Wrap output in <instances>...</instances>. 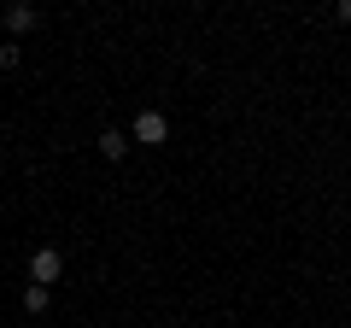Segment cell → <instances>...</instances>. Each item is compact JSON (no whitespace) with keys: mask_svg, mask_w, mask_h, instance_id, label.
<instances>
[{"mask_svg":"<svg viewBox=\"0 0 351 328\" xmlns=\"http://www.w3.org/2000/svg\"><path fill=\"white\" fill-rule=\"evenodd\" d=\"M29 276H36V288H47V281H59V253H53V246H41V253L29 258Z\"/></svg>","mask_w":351,"mask_h":328,"instance_id":"cell-1","label":"cell"},{"mask_svg":"<svg viewBox=\"0 0 351 328\" xmlns=\"http://www.w3.org/2000/svg\"><path fill=\"white\" fill-rule=\"evenodd\" d=\"M164 135H170V124H164L158 112H141V117H135V141H147V147H158Z\"/></svg>","mask_w":351,"mask_h":328,"instance_id":"cell-2","label":"cell"},{"mask_svg":"<svg viewBox=\"0 0 351 328\" xmlns=\"http://www.w3.org/2000/svg\"><path fill=\"white\" fill-rule=\"evenodd\" d=\"M6 30H36V6H6Z\"/></svg>","mask_w":351,"mask_h":328,"instance_id":"cell-3","label":"cell"},{"mask_svg":"<svg viewBox=\"0 0 351 328\" xmlns=\"http://www.w3.org/2000/svg\"><path fill=\"white\" fill-rule=\"evenodd\" d=\"M100 147H106V159H123V152H129V135H117V129H106V135H100Z\"/></svg>","mask_w":351,"mask_h":328,"instance_id":"cell-4","label":"cell"}]
</instances>
